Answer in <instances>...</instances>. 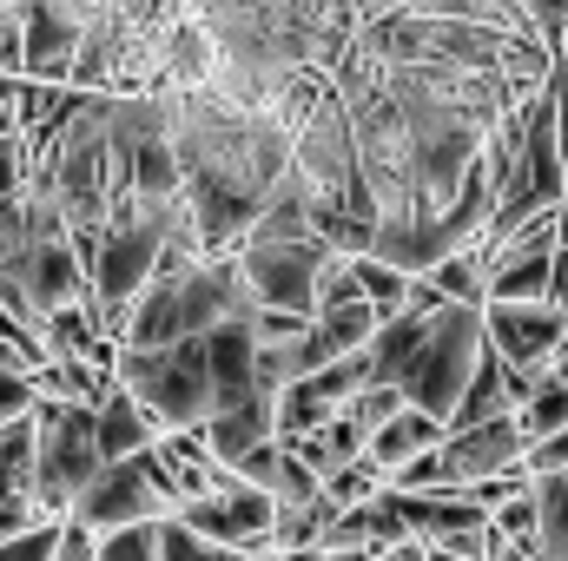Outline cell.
<instances>
[{
    "mask_svg": "<svg viewBox=\"0 0 568 561\" xmlns=\"http://www.w3.org/2000/svg\"><path fill=\"white\" fill-rule=\"evenodd\" d=\"M100 469L106 462H100L87 404H33V509H40V522H60Z\"/></svg>",
    "mask_w": 568,
    "mask_h": 561,
    "instance_id": "277c9868",
    "label": "cell"
},
{
    "mask_svg": "<svg viewBox=\"0 0 568 561\" xmlns=\"http://www.w3.org/2000/svg\"><path fill=\"white\" fill-rule=\"evenodd\" d=\"M324 561H331V555H324Z\"/></svg>",
    "mask_w": 568,
    "mask_h": 561,
    "instance_id": "8d00e7d4",
    "label": "cell"
},
{
    "mask_svg": "<svg viewBox=\"0 0 568 561\" xmlns=\"http://www.w3.org/2000/svg\"><path fill=\"white\" fill-rule=\"evenodd\" d=\"M93 561H159V555H152V522L100 536V542H93Z\"/></svg>",
    "mask_w": 568,
    "mask_h": 561,
    "instance_id": "f546056e",
    "label": "cell"
},
{
    "mask_svg": "<svg viewBox=\"0 0 568 561\" xmlns=\"http://www.w3.org/2000/svg\"><path fill=\"white\" fill-rule=\"evenodd\" d=\"M483 304H549V252H536V258H503V265H489Z\"/></svg>",
    "mask_w": 568,
    "mask_h": 561,
    "instance_id": "ffe728a7",
    "label": "cell"
},
{
    "mask_svg": "<svg viewBox=\"0 0 568 561\" xmlns=\"http://www.w3.org/2000/svg\"><path fill=\"white\" fill-rule=\"evenodd\" d=\"M317 496H324V509L337 516V509H357V502H377V496H384V476H377V469H371V462L357 456V462H344V469H337L331 482H317Z\"/></svg>",
    "mask_w": 568,
    "mask_h": 561,
    "instance_id": "603a6c76",
    "label": "cell"
},
{
    "mask_svg": "<svg viewBox=\"0 0 568 561\" xmlns=\"http://www.w3.org/2000/svg\"><path fill=\"white\" fill-rule=\"evenodd\" d=\"M252 290L232 258H199L172 278H152L140 304L120 324V350H165V344H199L232 317H252Z\"/></svg>",
    "mask_w": 568,
    "mask_h": 561,
    "instance_id": "7a4b0ae2",
    "label": "cell"
},
{
    "mask_svg": "<svg viewBox=\"0 0 568 561\" xmlns=\"http://www.w3.org/2000/svg\"><path fill=\"white\" fill-rule=\"evenodd\" d=\"M568 317L556 304H483V344H489V357L503 364V370H516V377H549V357H556V344H562Z\"/></svg>",
    "mask_w": 568,
    "mask_h": 561,
    "instance_id": "52a82bcc",
    "label": "cell"
},
{
    "mask_svg": "<svg viewBox=\"0 0 568 561\" xmlns=\"http://www.w3.org/2000/svg\"><path fill=\"white\" fill-rule=\"evenodd\" d=\"M60 555V522H33L27 536L0 542V561H53Z\"/></svg>",
    "mask_w": 568,
    "mask_h": 561,
    "instance_id": "1f68e13d",
    "label": "cell"
},
{
    "mask_svg": "<svg viewBox=\"0 0 568 561\" xmlns=\"http://www.w3.org/2000/svg\"><path fill=\"white\" fill-rule=\"evenodd\" d=\"M284 449H291V456H297V462H304V469H311L317 482H331V476H337L344 462H357V456H364V429H357V422L337 410L331 422H317L311 436H291Z\"/></svg>",
    "mask_w": 568,
    "mask_h": 561,
    "instance_id": "ac0fdd59",
    "label": "cell"
},
{
    "mask_svg": "<svg viewBox=\"0 0 568 561\" xmlns=\"http://www.w3.org/2000/svg\"><path fill=\"white\" fill-rule=\"evenodd\" d=\"M397 410H404L397 384H364V390L351 397V410H344V417H351L357 429H364V436H371V429H384V422L397 417Z\"/></svg>",
    "mask_w": 568,
    "mask_h": 561,
    "instance_id": "4316f807",
    "label": "cell"
},
{
    "mask_svg": "<svg viewBox=\"0 0 568 561\" xmlns=\"http://www.w3.org/2000/svg\"><path fill=\"white\" fill-rule=\"evenodd\" d=\"M556 245H568V192L556 198Z\"/></svg>",
    "mask_w": 568,
    "mask_h": 561,
    "instance_id": "d590c367",
    "label": "cell"
},
{
    "mask_svg": "<svg viewBox=\"0 0 568 561\" xmlns=\"http://www.w3.org/2000/svg\"><path fill=\"white\" fill-rule=\"evenodd\" d=\"M152 555L159 561H239V549H219V542H205V536H192L185 522H152Z\"/></svg>",
    "mask_w": 568,
    "mask_h": 561,
    "instance_id": "cb8c5ba5",
    "label": "cell"
},
{
    "mask_svg": "<svg viewBox=\"0 0 568 561\" xmlns=\"http://www.w3.org/2000/svg\"><path fill=\"white\" fill-rule=\"evenodd\" d=\"M205 344V384H212V417H225V410H239V404H252L258 397V330H252V317H232V324H219L212 337H199Z\"/></svg>",
    "mask_w": 568,
    "mask_h": 561,
    "instance_id": "8fae6325",
    "label": "cell"
},
{
    "mask_svg": "<svg viewBox=\"0 0 568 561\" xmlns=\"http://www.w3.org/2000/svg\"><path fill=\"white\" fill-rule=\"evenodd\" d=\"M27 172H33V145H27V133H0V205L20 198Z\"/></svg>",
    "mask_w": 568,
    "mask_h": 561,
    "instance_id": "f1b7e54d",
    "label": "cell"
},
{
    "mask_svg": "<svg viewBox=\"0 0 568 561\" xmlns=\"http://www.w3.org/2000/svg\"><path fill=\"white\" fill-rule=\"evenodd\" d=\"M159 436H165V429L145 417L120 384H106V390H100V404H93V442H100V462H126V456L152 449Z\"/></svg>",
    "mask_w": 568,
    "mask_h": 561,
    "instance_id": "9a60e30c",
    "label": "cell"
},
{
    "mask_svg": "<svg viewBox=\"0 0 568 561\" xmlns=\"http://www.w3.org/2000/svg\"><path fill=\"white\" fill-rule=\"evenodd\" d=\"M344 304H357L351 258H324V265H317V278H311V317H324V310H344Z\"/></svg>",
    "mask_w": 568,
    "mask_h": 561,
    "instance_id": "d4e9b609",
    "label": "cell"
},
{
    "mask_svg": "<svg viewBox=\"0 0 568 561\" xmlns=\"http://www.w3.org/2000/svg\"><path fill=\"white\" fill-rule=\"evenodd\" d=\"M172 522H185L192 536H205V542H219V549H239V555L272 549V496H258V489H245V482H232V489H219V496H199V502H179Z\"/></svg>",
    "mask_w": 568,
    "mask_h": 561,
    "instance_id": "30bf717a",
    "label": "cell"
},
{
    "mask_svg": "<svg viewBox=\"0 0 568 561\" xmlns=\"http://www.w3.org/2000/svg\"><path fill=\"white\" fill-rule=\"evenodd\" d=\"M172 509H179V502L165 496V482H159V469H152V449H140V456H126V462H106V469L73 496V509H67L60 522L87 529V536L100 542V536H113V529L165 522Z\"/></svg>",
    "mask_w": 568,
    "mask_h": 561,
    "instance_id": "8992f818",
    "label": "cell"
},
{
    "mask_svg": "<svg viewBox=\"0 0 568 561\" xmlns=\"http://www.w3.org/2000/svg\"><path fill=\"white\" fill-rule=\"evenodd\" d=\"M265 496H272V509H311V502H317V476L284 449V462H278V476H272Z\"/></svg>",
    "mask_w": 568,
    "mask_h": 561,
    "instance_id": "484cf974",
    "label": "cell"
},
{
    "mask_svg": "<svg viewBox=\"0 0 568 561\" xmlns=\"http://www.w3.org/2000/svg\"><path fill=\"white\" fill-rule=\"evenodd\" d=\"M113 384L140 404L159 429H199L212 417L205 384V344H165V350H113Z\"/></svg>",
    "mask_w": 568,
    "mask_h": 561,
    "instance_id": "3957f363",
    "label": "cell"
},
{
    "mask_svg": "<svg viewBox=\"0 0 568 561\" xmlns=\"http://www.w3.org/2000/svg\"><path fill=\"white\" fill-rule=\"evenodd\" d=\"M516 429H523V442H542V436L568 429V384L536 377V384H529V397L516 404Z\"/></svg>",
    "mask_w": 568,
    "mask_h": 561,
    "instance_id": "7402d4cb",
    "label": "cell"
},
{
    "mask_svg": "<svg viewBox=\"0 0 568 561\" xmlns=\"http://www.w3.org/2000/svg\"><path fill=\"white\" fill-rule=\"evenodd\" d=\"M384 7H397V0H351V13H357V20H371V13H384Z\"/></svg>",
    "mask_w": 568,
    "mask_h": 561,
    "instance_id": "e575fe53",
    "label": "cell"
},
{
    "mask_svg": "<svg viewBox=\"0 0 568 561\" xmlns=\"http://www.w3.org/2000/svg\"><path fill=\"white\" fill-rule=\"evenodd\" d=\"M549 377H556V384H568V330H562V344H556V357H549Z\"/></svg>",
    "mask_w": 568,
    "mask_h": 561,
    "instance_id": "836d02e7",
    "label": "cell"
},
{
    "mask_svg": "<svg viewBox=\"0 0 568 561\" xmlns=\"http://www.w3.org/2000/svg\"><path fill=\"white\" fill-rule=\"evenodd\" d=\"M529 502H536V561H568V476H542L529 482Z\"/></svg>",
    "mask_w": 568,
    "mask_h": 561,
    "instance_id": "d6986e66",
    "label": "cell"
},
{
    "mask_svg": "<svg viewBox=\"0 0 568 561\" xmlns=\"http://www.w3.org/2000/svg\"><path fill=\"white\" fill-rule=\"evenodd\" d=\"M278 462H284V442L272 436V442H258V449H245L239 462H232V482H245V489H272V476H278Z\"/></svg>",
    "mask_w": 568,
    "mask_h": 561,
    "instance_id": "83f0119b",
    "label": "cell"
},
{
    "mask_svg": "<svg viewBox=\"0 0 568 561\" xmlns=\"http://www.w3.org/2000/svg\"><path fill=\"white\" fill-rule=\"evenodd\" d=\"M523 476H529V482H542V476H568V429H556V436H542V442L523 449Z\"/></svg>",
    "mask_w": 568,
    "mask_h": 561,
    "instance_id": "4dcf8cb0",
    "label": "cell"
},
{
    "mask_svg": "<svg viewBox=\"0 0 568 561\" xmlns=\"http://www.w3.org/2000/svg\"><path fill=\"white\" fill-rule=\"evenodd\" d=\"M436 442H443V422L417 417V410H397L384 429H371V436H364V462L390 482L410 456H424V449H436Z\"/></svg>",
    "mask_w": 568,
    "mask_h": 561,
    "instance_id": "2e32d148",
    "label": "cell"
},
{
    "mask_svg": "<svg viewBox=\"0 0 568 561\" xmlns=\"http://www.w3.org/2000/svg\"><path fill=\"white\" fill-rule=\"evenodd\" d=\"M331 252L311 238V245H239L232 265L252 290L258 310H291V317H311V278Z\"/></svg>",
    "mask_w": 568,
    "mask_h": 561,
    "instance_id": "ba28073f",
    "label": "cell"
},
{
    "mask_svg": "<svg viewBox=\"0 0 568 561\" xmlns=\"http://www.w3.org/2000/svg\"><path fill=\"white\" fill-rule=\"evenodd\" d=\"M179 232H192L185 225V198H172V205H152V198H133V192L113 198V212H106V225H100V238L87 252V310L100 317L113 350H120L126 310L140 304L145 284L159 278V258H165V245Z\"/></svg>",
    "mask_w": 568,
    "mask_h": 561,
    "instance_id": "6da1fadb",
    "label": "cell"
},
{
    "mask_svg": "<svg viewBox=\"0 0 568 561\" xmlns=\"http://www.w3.org/2000/svg\"><path fill=\"white\" fill-rule=\"evenodd\" d=\"M549 304L568 317V245H556V252H549Z\"/></svg>",
    "mask_w": 568,
    "mask_h": 561,
    "instance_id": "d6a6232c",
    "label": "cell"
},
{
    "mask_svg": "<svg viewBox=\"0 0 568 561\" xmlns=\"http://www.w3.org/2000/svg\"><path fill=\"white\" fill-rule=\"evenodd\" d=\"M33 330H40V344H47L53 364H93V370H113V337L100 330V317H93L87 304H60V310H47Z\"/></svg>",
    "mask_w": 568,
    "mask_h": 561,
    "instance_id": "5bb4252c",
    "label": "cell"
},
{
    "mask_svg": "<svg viewBox=\"0 0 568 561\" xmlns=\"http://www.w3.org/2000/svg\"><path fill=\"white\" fill-rule=\"evenodd\" d=\"M483 284H489L483 245H463V252H449V258L429 272V290H436L443 304H469V310H483Z\"/></svg>",
    "mask_w": 568,
    "mask_h": 561,
    "instance_id": "44dd1931",
    "label": "cell"
},
{
    "mask_svg": "<svg viewBox=\"0 0 568 561\" xmlns=\"http://www.w3.org/2000/svg\"><path fill=\"white\" fill-rule=\"evenodd\" d=\"M529 397V377H516V370H503L496 357H489V344H483V357H476V370H469V384H463V397H456V410L443 429H469V422H496V417H516V404Z\"/></svg>",
    "mask_w": 568,
    "mask_h": 561,
    "instance_id": "4fadbf2b",
    "label": "cell"
},
{
    "mask_svg": "<svg viewBox=\"0 0 568 561\" xmlns=\"http://www.w3.org/2000/svg\"><path fill=\"white\" fill-rule=\"evenodd\" d=\"M476 357H483V310H469V304H443V310L429 317L424 350H417L410 370L397 377L404 410H417V417H429V422H449L456 397H463V384H469V370H476Z\"/></svg>",
    "mask_w": 568,
    "mask_h": 561,
    "instance_id": "5b68a950",
    "label": "cell"
},
{
    "mask_svg": "<svg viewBox=\"0 0 568 561\" xmlns=\"http://www.w3.org/2000/svg\"><path fill=\"white\" fill-rule=\"evenodd\" d=\"M449 252H456V245L443 238V225H436L429 212H410V218H377V232H371V258H377V265H390V272H404V278H429Z\"/></svg>",
    "mask_w": 568,
    "mask_h": 561,
    "instance_id": "7c38bea8",
    "label": "cell"
},
{
    "mask_svg": "<svg viewBox=\"0 0 568 561\" xmlns=\"http://www.w3.org/2000/svg\"><path fill=\"white\" fill-rule=\"evenodd\" d=\"M278 429H272V397H252V404H239V410H225V417H205L199 422V442L232 469L245 449H258V442H272Z\"/></svg>",
    "mask_w": 568,
    "mask_h": 561,
    "instance_id": "e0dca14e",
    "label": "cell"
},
{
    "mask_svg": "<svg viewBox=\"0 0 568 561\" xmlns=\"http://www.w3.org/2000/svg\"><path fill=\"white\" fill-rule=\"evenodd\" d=\"M523 429L516 417H496V422H469V429H443L436 442V469H443V489H483L509 469H523Z\"/></svg>",
    "mask_w": 568,
    "mask_h": 561,
    "instance_id": "9c48e42d",
    "label": "cell"
}]
</instances>
